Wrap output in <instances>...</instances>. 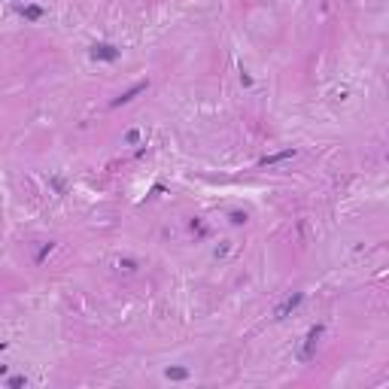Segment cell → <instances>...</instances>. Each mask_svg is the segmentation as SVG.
Wrapping results in <instances>:
<instances>
[{
    "label": "cell",
    "instance_id": "1",
    "mask_svg": "<svg viewBox=\"0 0 389 389\" xmlns=\"http://www.w3.org/2000/svg\"><path fill=\"white\" fill-rule=\"evenodd\" d=\"M119 49L116 46H110V43H95L91 46V58H100V61H116L119 58Z\"/></svg>",
    "mask_w": 389,
    "mask_h": 389
},
{
    "label": "cell",
    "instance_id": "2",
    "mask_svg": "<svg viewBox=\"0 0 389 389\" xmlns=\"http://www.w3.org/2000/svg\"><path fill=\"white\" fill-rule=\"evenodd\" d=\"M319 335H323V325H313L310 331H307V338H304V350H301V359H304V362L313 356V347H316Z\"/></svg>",
    "mask_w": 389,
    "mask_h": 389
},
{
    "label": "cell",
    "instance_id": "3",
    "mask_svg": "<svg viewBox=\"0 0 389 389\" xmlns=\"http://www.w3.org/2000/svg\"><path fill=\"white\" fill-rule=\"evenodd\" d=\"M140 91H146V82H137L134 88H128V91H125V95H119L116 100H113V107H122V104H131V100H134L137 95H140Z\"/></svg>",
    "mask_w": 389,
    "mask_h": 389
},
{
    "label": "cell",
    "instance_id": "4",
    "mask_svg": "<svg viewBox=\"0 0 389 389\" xmlns=\"http://www.w3.org/2000/svg\"><path fill=\"white\" fill-rule=\"evenodd\" d=\"M301 301H304V295H301V292H298V295H295V298H289V301H286V304H283V307H277V319H283V316H286V313H292V310H295V307H298V304H301Z\"/></svg>",
    "mask_w": 389,
    "mask_h": 389
},
{
    "label": "cell",
    "instance_id": "5",
    "mask_svg": "<svg viewBox=\"0 0 389 389\" xmlns=\"http://www.w3.org/2000/svg\"><path fill=\"white\" fill-rule=\"evenodd\" d=\"M295 155V149H286V152H280V155H271V158H265L261 164H277V162H283V158H292Z\"/></svg>",
    "mask_w": 389,
    "mask_h": 389
},
{
    "label": "cell",
    "instance_id": "6",
    "mask_svg": "<svg viewBox=\"0 0 389 389\" xmlns=\"http://www.w3.org/2000/svg\"><path fill=\"white\" fill-rule=\"evenodd\" d=\"M167 377H170V380H186L189 371L186 368H167Z\"/></svg>",
    "mask_w": 389,
    "mask_h": 389
},
{
    "label": "cell",
    "instance_id": "7",
    "mask_svg": "<svg viewBox=\"0 0 389 389\" xmlns=\"http://www.w3.org/2000/svg\"><path fill=\"white\" fill-rule=\"evenodd\" d=\"M21 16H28V18H40V16H43V9H40V6H28V9H21Z\"/></svg>",
    "mask_w": 389,
    "mask_h": 389
}]
</instances>
